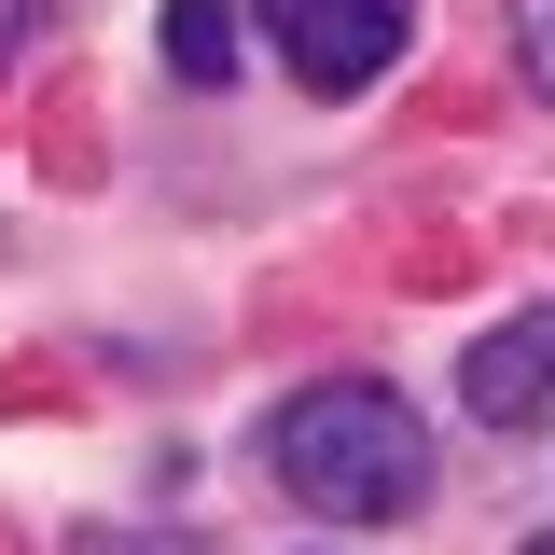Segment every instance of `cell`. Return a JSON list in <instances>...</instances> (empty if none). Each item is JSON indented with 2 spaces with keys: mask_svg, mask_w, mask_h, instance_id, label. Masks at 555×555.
<instances>
[{
  "mask_svg": "<svg viewBox=\"0 0 555 555\" xmlns=\"http://www.w3.org/2000/svg\"><path fill=\"white\" fill-rule=\"evenodd\" d=\"M264 28H278V56H292L306 98H361L416 42V0H264Z\"/></svg>",
  "mask_w": 555,
  "mask_h": 555,
  "instance_id": "obj_2",
  "label": "cell"
},
{
  "mask_svg": "<svg viewBox=\"0 0 555 555\" xmlns=\"http://www.w3.org/2000/svg\"><path fill=\"white\" fill-rule=\"evenodd\" d=\"M459 403H473L486 430H555V306H528V320L473 334V361H459Z\"/></svg>",
  "mask_w": 555,
  "mask_h": 555,
  "instance_id": "obj_3",
  "label": "cell"
},
{
  "mask_svg": "<svg viewBox=\"0 0 555 555\" xmlns=\"http://www.w3.org/2000/svg\"><path fill=\"white\" fill-rule=\"evenodd\" d=\"M514 56H528V83L555 98V0H514Z\"/></svg>",
  "mask_w": 555,
  "mask_h": 555,
  "instance_id": "obj_5",
  "label": "cell"
},
{
  "mask_svg": "<svg viewBox=\"0 0 555 555\" xmlns=\"http://www.w3.org/2000/svg\"><path fill=\"white\" fill-rule=\"evenodd\" d=\"M167 69L195 98H222L236 83V0H167Z\"/></svg>",
  "mask_w": 555,
  "mask_h": 555,
  "instance_id": "obj_4",
  "label": "cell"
},
{
  "mask_svg": "<svg viewBox=\"0 0 555 555\" xmlns=\"http://www.w3.org/2000/svg\"><path fill=\"white\" fill-rule=\"evenodd\" d=\"M264 473L306 500V514H334V528H389L430 500V430H416L403 389H375V375H306L292 403L264 416Z\"/></svg>",
  "mask_w": 555,
  "mask_h": 555,
  "instance_id": "obj_1",
  "label": "cell"
}]
</instances>
